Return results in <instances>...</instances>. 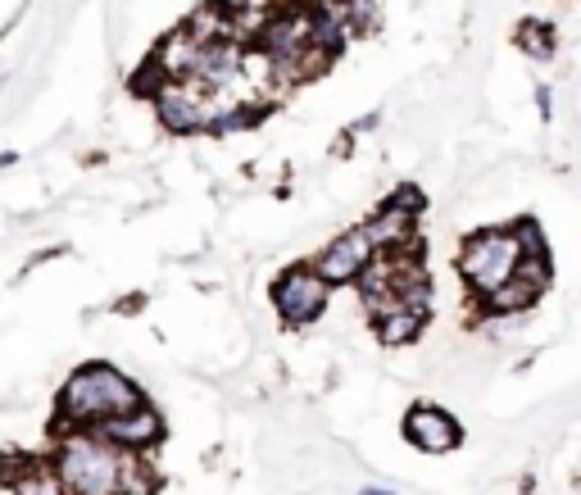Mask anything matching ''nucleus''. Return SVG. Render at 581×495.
<instances>
[{"label":"nucleus","mask_w":581,"mask_h":495,"mask_svg":"<svg viewBox=\"0 0 581 495\" xmlns=\"http://www.w3.org/2000/svg\"><path fill=\"white\" fill-rule=\"evenodd\" d=\"M327 296H332V287H327L309 264L291 268V273H282V278L273 282V305L291 327L318 323V314L327 309Z\"/></svg>","instance_id":"obj_4"},{"label":"nucleus","mask_w":581,"mask_h":495,"mask_svg":"<svg viewBox=\"0 0 581 495\" xmlns=\"http://www.w3.org/2000/svg\"><path fill=\"white\" fill-rule=\"evenodd\" d=\"M55 482L64 495H132V464L105 436H73L55 459Z\"/></svg>","instance_id":"obj_1"},{"label":"nucleus","mask_w":581,"mask_h":495,"mask_svg":"<svg viewBox=\"0 0 581 495\" xmlns=\"http://www.w3.org/2000/svg\"><path fill=\"white\" fill-rule=\"evenodd\" d=\"M364 495H391V491H382V486H364Z\"/></svg>","instance_id":"obj_11"},{"label":"nucleus","mask_w":581,"mask_h":495,"mask_svg":"<svg viewBox=\"0 0 581 495\" xmlns=\"http://www.w3.org/2000/svg\"><path fill=\"white\" fill-rule=\"evenodd\" d=\"M373 255H377V246L368 241V232L364 228H350L341 241H332V246H327L309 268H314L327 287H341V282H355Z\"/></svg>","instance_id":"obj_5"},{"label":"nucleus","mask_w":581,"mask_h":495,"mask_svg":"<svg viewBox=\"0 0 581 495\" xmlns=\"http://www.w3.org/2000/svg\"><path fill=\"white\" fill-rule=\"evenodd\" d=\"M10 495H64V491H60V482H55V473H28L14 482Z\"/></svg>","instance_id":"obj_9"},{"label":"nucleus","mask_w":581,"mask_h":495,"mask_svg":"<svg viewBox=\"0 0 581 495\" xmlns=\"http://www.w3.org/2000/svg\"><path fill=\"white\" fill-rule=\"evenodd\" d=\"M10 491H14V486H10V482H5V477H0V495H10Z\"/></svg>","instance_id":"obj_12"},{"label":"nucleus","mask_w":581,"mask_h":495,"mask_svg":"<svg viewBox=\"0 0 581 495\" xmlns=\"http://www.w3.org/2000/svg\"><path fill=\"white\" fill-rule=\"evenodd\" d=\"M96 436H105L109 446H119V450H146L159 436V418H155V409L137 405L132 414H119V418H109V423H100Z\"/></svg>","instance_id":"obj_7"},{"label":"nucleus","mask_w":581,"mask_h":495,"mask_svg":"<svg viewBox=\"0 0 581 495\" xmlns=\"http://www.w3.org/2000/svg\"><path fill=\"white\" fill-rule=\"evenodd\" d=\"M522 259H527V250H522L518 232L513 228H486V232H477V237L463 241L459 273L468 278V287H473L477 296H491L495 287H504V282L518 273Z\"/></svg>","instance_id":"obj_3"},{"label":"nucleus","mask_w":581,"mask_h":495,"mask_svg":"<svg viewBox=\"0 0 581 495\" xmlns=\"http://www.w3.org/2000/svg\"><path fill=\"white\" fill-rule=\"evenodd\" d=\"M404 436H409V446L427 450V455H445V450H454L463 441V427L454 423L445 409L418 405V409H409V418H404Z\"/></svg>","instance_id":"obj_6"},{"label":"nucleus","mask_w":581,"mask_h":495,"mask_svg":"<svg viewBox=\"0 0 581 495\" xmlns=\"http://www.w3.org/2000/svg\"><path fill=\"white\" fill-rule=\"evenodd\" d=\"M427 314H414V309H391V314L377 318V332H382L386 346H404V341H414L423 332Z\"/></svg>","instance_id":"obj_8"},{"label":"nucleus","mask_w":581,"mask_h":495,"mask_svg":"<svg viewBox=\"0 0 581 495\" xmlns=\"http://www.w3.org/2000/svg\"><path fill=\"white\" fill-rule=\"evenodd\" d=\"M522 46L532 50V55H550V28H541V23H527V28H522Z\"/></svg>","instance_id":"obj_10"},{"label":"nucleus","mask_w":581,"mask_h":495,"mask_svg":"<svg viewBox=\"0 0 581 495\" xmlns=\"http://www.w3.org/2000/svg\"><path fill=\"white\" fill-rule=\"evenodd\" d=\"M137 405H146V400H141V391L132 387L119 368L87 364V368H78V373L64 382L60 423H64V418H73L78 427H100V423H109V418L132 414Z\"/></svg>","instance_id":"obj_2"}]
</instances>
